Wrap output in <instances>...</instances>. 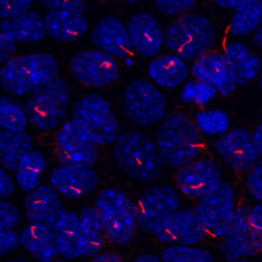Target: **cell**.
<instances>
[{
  "label": "cell",
  "instance_id": "obj_19",
  "mask_svg": "<svg viewBox=\"0 0 262 262\" xmlns=\"http://www.w3.org/2000/svg\"><path fill=\"white\" fill-rule=\"evenodd\" d=\"M191 71L196 80L210 84L222 95L233 93L237 87L234 72L224 54L208 53L193 63Z\"/></svg>",
  "mask_w": 262,
  "mask_h": 262
},
{
  "label": "cell",
  "instance_id": "obj_35",
  "mask_svg": "<svg viewBox=\"0 0 262 262\" xmlns=\"http://www.w3.org/2000/svg\"><path fill=\"white\" fill-rule=\"evenodd\" d=\"M217 93L218 91L213 86L204 81H189L182 89L181 99L186 103L206 105L216 97Z\"/></svg>",
  "mask_w": 262,
  "mask_h": 262
},
{
  "label": "cell",
  "instance_id": "obj_56",
  "mask_svg": "<svg viewBox=\"0 0 262 262\" xmlns=\"http://www.w3.org/2000/svg\"><path fill=\"white\" fill-rule=\"evenodd\" d=\"M261 262H262V258H261Z\"/></svg>",
  "mask_w": 262,
  "mask_h": 262
},
{
  "label": "cell",
  "instance_id": "obj_52",
  "mask_svg": "<svg viewBox=\"0 0 262 262\" xmlns=\"http://www.w3.org/2000/svg\"><path fill=\"white\" fill-rule=\"evenodd\" d=\"M259 86H260V88L262 90V71H261L260 76H259Z\"/></svg>",
  "mask_w": 262,
  "mask_h": 262
},
{
  "label": "cell",
  "instance_id": "obj_4",
  "mask_svg": "<svg viewBox=\"0 0 262 262\" xmlns=\"http://www.w3.org/2000/svg\"><path fill=\"white\" fill-rule=\"evenodd\" d=\"M56 59L43 52L14 56L1 68V86L10 94L25 95L57 78Z\"/></svg>",
  "mask_w": 262,
  "mask_h": 262
},
{
  "label": "cell",
  "instance_id": "obj_43",
  "mask_svg": "<svg viewBox=\"0 0 262 262\" xmlns=\"http://www.w3.org/2000/svg\"><path fill=\"white\" fill-rule=\"evenodd\" d=\"M15 189L13 178L5 168L0 169V195L2 199L10 196Z\"/></svg>",
  "mask_w": 262,
  "mask_h": 262
},
{
  "label": "cell",
  "instance_id": "obj_54",
  "mask_svg": "<svg viewBox=\"0 0 262 262\" xmlns=\"http://www.w3.org/2000/svg\"><path fill=\"white\" fill-rule=\"evenodd\" d=\"M95 1H98V2H105V1H110V0H95Z\"/></svg>",
  "mask_w": 262,
  "mask_h": 262
},
{
  "label": "cell",
  "instance_id": "obj_49",
  "mask_svg": "<svg viewBox=\"0 0 262 262\" xmlns=\"http://www.w3.org/2000/svg\"><path fill=\"white\" fill-rule=\"evenodd\" d=\"M253 41L255 43V45L262 50V26L255 32L254 37H253Z\"/></svg>",
  "mask_w": 262,
  "mask_h": 262
},
{
  "label": "cell",
  "instance_id": "obj_41",
  "mask_svg": "<svg viewBox=\"0 0 262 262\" xmlns=\"http://www.w3.org/2000/svg\"><path fill=\"white\" fill-rule=\"evenodd\" d=\"M20 245V233L13 229L0 230V252L2 255L16 251Z\"/></svg>",
  "mask_w": 262,
  "mask_h": 262
},
{
  "label": "cell",
  "instance_id": "obj_32",
  "mask_svg": "<svg viewBox=\"0 0 262 262\" xmlns=\"http://www.w3.org/2000/svg\"><path fill=\"white\" fill-rule=\"evenodd\" d=\"M29 124L27 112L8 97L0 99V125L3 130L23 132Z\"/></svg>",
  "mask_w": 262,
  "mask_h": 262
},
{
  "label": "cell",
  "instance_id": "obj_17",
  "mask_svg": "<svg viewBox=\"0 0 262 262\" xmlns=\"http://www.w3.org/2000/svg\"><path fill=\"white\" fill-rule=\"evenodd\" d=\"M133 49L144 57L156 56L162 49L165 33L160 20L150 12L134 13L127 26Z\"/></svg>",
  "mask_w": 262,
  "mask_h": 262
},
{
  "label": "cell",
  "instance_id": "obj_28",
  "mask_svg": "<svg viewBox=\"0 0 262 262\" xmlns=\"http://www.w3.org/2000/svg\"><path fill=\"white\" fill-rule=\"evenodd\" d=\"M34 140L26 132H12L2 130L0 132V160L3 168L14 171L19 161L33 150Z\"/></svg>",
  "mask_w": 262,
  "mask_h": 262
},
{
  "label": "cell",
  "instance_id": "obj_33",
  "mask_svg": "<svg viewBox=\"0 0 262 262\" xmlns=\"http://www.w3.org/2000/svg\"><path fill=\"white\" fill-rule=\"evenodd\" d=\"M161 259L163 262H214L209 251L183 245L166 247L162 251Z\"/></svg>",
  "mask_w": 262,
  "mask_h": 262
},
{
  "label": "cell",
  "instance_id": "obj_16",
  "mask_svg": "<svg viewBox=\"0 0 262 262\" xmlns=\"http://www.w3.org/2000/svg\"><path fill=\"white\" fill-rule=\"evenodd\" d=\"M215 148L220 158L237 171L251 170L261 156L254 134L245 129H233L220 135Z\"/></svg>",
  "mask_w": 262,
  "mask_h": 262
},
{
  "label": "cell",
  "instance_id": "obj_55",
  "mask_svg": "<svg viewBox=\"0 0 262 262\" xmlns=\"http://www.w3.org/2000/svg\"><path fill=\"white\" fill-rule=\"evenodd\" d=\"M57 262H69V261H67V260H60V261H57Z\"/></svg>",
  "mask_w": 262,
  "mask_h": 262
},
{
  "label": "cell",
  "instance_id": "obj_46",
  "mask_svg": "<svg viewBox=\"0 0 262 262\" xmlns=\"http://www.w3.org/2000/svg\"><path fill=\"white\" fill-rule=\"evenodd\" d=\"M218 6L225 9H235L247 0H213Z\"/></svg>",
  "mask_w": 262,
  "mask_h": 262
},
{
  "label": "cell",
  "instance_id": "obj_27",
  "mask_svg": "<svg viewBox=\"0 0 262 262\" xmlns=\"http://www.w3.org/2000/svg\"><path fill=\"white\" fill-rule=\"evenodd\" d=\"M52 230L56 236L60 256L68 260L81 256L80 216L66 210Z\"/></svg>",
  "mask_w": 262,
  "mask_h": 262
},
{
  "label": "cell",
  "instance_id": "obj_8",
  "mask_svg": "<svg viewBox=\"0 0 262 262\" xmlns=\"http://www.w3.org/2000/svg\"><path fill=\"white\" fill-rule=\"evenodd\" d=\"M123 108L132 123L148 127L164 120L166 99L155 84L138 78L127 85L123 95Z\"/></svg>",
  "mask_w": 262,
  "mask_h": 262
},
{
  "label": "cell",
  "instance_id": "obj_23",
  "mask_svg": "<svg viewBox=\"0 0 262 262\" xmlns=\"http://www.w3.org/2000/svg\"><path fill=\"white\" fill-rule=\"evenodd\" d=\"M21 246L40 262H53L59 255L54 231L46 225L30 222L20 232Z\"/></svg>",
  "mask_w": 262,
  "mask_h": 262
},
{
  "label": "cell",
  "instance_id": "obj_40",
  "mask_svg": "<svg viewBox=\"0 0 262 262\" xmlns=\"http://www.w3.org/2000/svg\"><path fill=\"white\" fill-rule=\"evenodd\" d=\"M38 2L49 10L63 9L79 12H83L88 4V0H38Z\"/></svg>",
  "mask_w": 262,
  "mask_h": 262
},
{
  "label": "cell",
  "instance_id": "obj_38",
  "mask_svg": "<svg viewBox=\"0 0 262 262\" xmlns=\"http://www.w3.org/2000/svg\"><path fill=\"white\" fill-rule=\"evenodd\" d=\"M19 221L20 213L18 208L14 204L3 200L0 209V230L13 229Z\"/></svg>",
  "mask_w": 262,
  "mask_h": 262
},
{
  "label": "cell",
  "instance_id": "obj_2",
  "mask_svg": "<svg viewBox=\"0 0 262 262\" xmlns=\"http://www.w3.org/2000/svg\"><path fill=\"white\" fill-rule=\"evenodd\" d=\"M114 157L129 176L142 182L158 178L165 164L157 143L139 131L121 133L115 141Z\"/></svg>",
  "mask_w": 262,
  "mask_h": 262
},
{
  "label": "cell",
  "instance_id": "obj_10",
  "mask_svg": "<svg viewBox=\"0 0 262 262\" xmlns=\"http://www.w3.org/2000/svg\"><path fill=\"white\" fill-rule=\"evenodd\" d=\"M181 201L176 190L168 185L157 184L145 189L136 203L139 227L146 232L156 229L179 210Z\"/></svg>",
  "mask_w": 262,
  "mask_h": 262
},
{
  "label": "cell",
  "instance_id": "obj_47",
  "mask_svg": "<svg viewBox=\"0 0 262 262\" xmlns=\"http://www.w3.org/2000/svg\"><path fill=\"white\" fill-rule=\"evenodd\" d=\"M134 262H163V260L154 254H143L137 257Z\"/></svg>",
  "mask_w": 262,
  "mask_h": 262
},
{
  "label": "cell",
  "instance_id": "obj_39",
  "mask_svg": "<svg viewBox=\"0 0 262 262\" xmlns=\"http://www.w3.org/2000/svg\"><path fill=\"white\" fill-rule=\"evenodd\" d=\"M246 183L251 196L256 201L262 202V161H259L250 170Z\"/></svg>",
  "mask_w": 262,
  "mask_h": 262
},
{
  "label": "cell",
  "instance_id": "obj_36",
  "mask_svg": "<svg viewBox=\"0 0 262 262\" xmlns=\"http://www.w3.org/2000/svg\"><path fill=\"white\" fill-rule=\"evenodd\" d=\"M34 0H0V17L7 19L31 11Z\"/></svg>",
  "mask_w": 262,
  "mask_h": 262
},
{
  "label": "cell",
  "instance_id": "obj_34",
  "mask_svg": "<svg viewBox=\"0 0 262 262\" xmlns=\"http://www.w3.org/2000/svg\"><path fill=\"white\" fill-rule=\"evenodd\" d=\"M195 125L207 135H222L229 130L228 115L221 110H205L196 114Z\"/></svg>",
  "mask_w": 262,
  "mask_h": 262
},
{
  "label": "cell",
  "instance_id": "obj_37",
  "mask_svg": "<svg viewBox=\"0 0 262 262\" xmlns=\"http://www.w3.org/2000/svg\"><path fill=\"white\" fill-rule=\"evenodd\" d=\"M159 10L168 15L184 14L191 10L196 0H154Z\"/></svg>",
  "mask_w": 262,
  "mask_h": 262
},
{
  "label": "cell",
  "instance_id": "obj_44",
  "mask_svg": "<svg viewBox=\"0 0 262 262\" xmlns=\"http://www.w3.org/2000/svg\"><path fill=\"white\" fill-rule=\"evenodd\" d=\"M91 262H127L126 259L115 252H105L94 257Z\"/></svg>",
  "mask_w": 262,
  "mask_h": 262
},
{
  "label": "cell",
  "instance_id": "obj_42",
  "mask_svg": "<svg viewBox=\"0 0 262 262\" xmlns=\"http://www.w3.org/2000/svg\"><path fill=\"white\" fill-rule=\"evenodd\" d=\"M17 50L16 42L0 35V61L5 63L9 59L13 58Z\"/></svg>",
  "mask_w": 262,
  "mask_h": 262
},
{
  "label": "cell",
  "instance_id": "obj_1",
  "mask_svg": "<svg viewBox=\"0 0 262 262\" xmlns=\"http://www.w3.org/2000/svg\"><path fill=\"white\" fill-rule=\"evenodd\" d=\"M157 145L169 167L181 169L196 161L202 150V137L199 128L187 115L174 112L162 121Z\"/></svg>",
  "mask_w": 262,
  "mask_h": 262
},
{
  "label": "cell",
  "instance_id": "obj_9",
  "mask_svg": "<svg viewBox=\"0 0 262 262\" xmlns=\"http://www.w3.org/2000/svg\"><path fill=\"white\" fill-rule=\"evenodd\" d=\"M221 252L230 261L254 256L262 251V230L256 226L251 209H235L231 223L223 235Z\"/></svg>",
  "mask_w": 262,
  "mask_h": 262
},
{
  "label": "cell",
  "instance_id": "obj_26",
  "mask_svg": "<svg viewBox=\"0 0 262 262\" xmlns=\"http://www.w3.org/2000/svg\"><path fill=\"white\" fill-rule=\"evenodd\" d=\"M150 78L161 87L175 88L188 77L189 69L184 59L176 54H166L152 59L148 64Z\"/></svg>",
  "mask_w": 262,
  "mask_h": 262
},
{
  "label": "cell",
  "instance_id": "obj_31",
  "mask_svg": "<svg viewBox=\"0 0 262 262\" xmlns=\"http://www.w3.org/2000/svg\"><path fill=\"white\" fill-rule=\"evenodd\" d=\"M46 169V160L39 150L29 151L16 168V182L21 190L30 192L40 186L41 176Z\"/></svg>",
  "mask_w": 262,
  "mask_h": 262
},
{
  "label": "cell",
  "instance_id": "obj_48",
  "mask_svg": "<svg viewBox=\"0 0 262 262\" xmlns=\"http://www.w3.org/2000/svg\"><path fill=\"white\" fill-rule=\"evenodd\" d=\"M254 138H255V141H256V144H257V147L259 149V152L260 155L262 156V124H260L255 132H254Z\"/></svg>",
  "mask_w": 262,
  "mask_h": 262
},
{
  "label": "cell",
  "instance_id": "obj_14",
  "mask_svg": "<svg viewBox=\"0 0 262 262\" xmlns=\"http://www.w3.org/2000/svg\"><path fill=\"white\" fill-rule=\"evenodd\" d=\"M175 182L182 194L192 200H201L222 183V173L214 161L204 159L179 169Z\"/></svg>",
  "mask_w": 262,
  "mask_h": 262
},
{
  "label": "cell",
  "instance_id": "obj_30",
  "mask_svg": "<svg viewBox=\"0 0 262 262\" xmlns=\"http://www.w3.org/2000/svg\"><path fill=\"white\" fill-rule=\"evenodd\" d=\"M262 26V0H247L235 8L229 31L234 36L256 32Z\"/></svg>",
  "mask_w": 262,
  "mask_h": 262
},
{
  "label": "cell",
  "instance_id": "obj_57",
  "mask_svg": "<svg viewBox=\"0 0 262 262\" xmlns=\"http://www.w3.org/2000/svg\"><path fill=\"white\" fill-rule=\"evenodd\" d=\"M261 115H262V111H261Z\"/></svg>",
  "mask_w": 262,
  "mask_h": 262
},
{
  "label": "cell",
  "instance_id": "obj_24",
  "mask_svg": "<svg viewBox=\"0 0 262 262\" xmlns=\"http://www.w3.org/2000/svg\"><path fill=\"white\" fill-rule=\"evenodd\" d=\"M0 35L21 43H37L47 35L45 20L37 11H29L15 17L3 19Z\"/></svg>",
  "mask_w": 262,
  "mask_h": 262
},
{
  "label": "cell",
  "instance_id": "obj_20",
  "mask_svg": "<svg viewBox=\"0 0 262 262\" xmlns=\"http://www.w3.org/2000/svg\"><path fill=\"white\" fill-rule=\"evenodd\" d=\"M25 214L30 222L40 223L53 229L63 209L58 192L53 186L40 185L30 191L24 204Z\"/></svg>",
  "mask_w": 262,
  "mask_h": 262
},
{
  "label": "cell",
  "instance_id": "obj_50",
  "mask_svg": "<svg viewBox=\"0 0 262 262\" xmlns=\"http://www.w3.org/2000/svg\"><path fill=\"white\" fill-rule=\"evenodd\" d=\"M6 262H28V261L24 258H12V259L7 260Z\"/></svg>",
  "mask_w": 262,
  "mask_h": 262
},
{
  "label": "cell",
  "instance_id": "obj_45",
  "mask_svg": "<svg viewBox=\"0 0 262 262\" xmlns=\"http://www.w3.org/2000/svg\"><path fill=\"white\" fill-rule=\"evenodd\" d=\"M251 216L256 226L262 230V203L255 205L251 209Z\"/></svg>",
  "mask_w": 262,
  "mask_h": 262
},
{
  "label": "cell",
  "instance_id": "obj_5",
  "mask_svg": "<svg viewBox=\"0 0 262 262\" xmlns=\"http://www.w3.org/2000/svg\"><path fill=\"white\" fill-rule=\"evenodd\" d=\"M104 235L118 246L129 244L137 230L136 204L122 190L114 187L103 189L95 201Z\"/></svg>",
  "mask_w": 262,
  "mask_h": 262
},
{
  "label": "cell",
  "instance_id": "obj_3",
  "mask_svg": "<svg viewBox=\"0 0 262 262\" xmlns=\"http://www.w3.org/2000/svg\"><path fill=\"white\" fill-rule=\"evenodd\" d=\"M165 43L182 59L196 61L214 48L216 31L205 15L187 12L167 27Z\"/></svg>",
  "mask_w": 262,
  "mask_h": 262
},
{
  "label": "cell",
  "instance_id": "obj_21",
  "mask_svg": "<svg viewBox=\"0 0 262 262\" xmlns=\"http://www.w3.org/2000/svg\"><path fill=\"white\" fill-rule=\"evenodd\" d=\"M52 186L67 199H80L95 189L98 176L91 168L60 166L50 176Z\"/></svg>",
  "mask_w": 262,
  "mask_h": 262
},
{
  "label": "cell",
  "instance_id": "obj_25",
  "mask_svg": "<svg viewBox=\"0 0 262 262\" xmlns=\"http://www.w3.org/2000/svg\"><path fill=\"white\" fill-rule=\"evenodd\" d=\"M224 55L234 72L238 86L247 85L262 71L260 57L244 43H228L225 47Z\"/></svg>",
  "mask_w": 262,
  "mask_h": 262
},
{
  "label": "cell",
  "instance_id": "obj_12",
  "mask_svg": "<svg viewBox=\"0 0 262 262\" xmlns=\"http://www.w3.org/2000/svg\"><path fill=\"white\" fill-rule=\"evenodd\" d=\"M207 232L224 235L234 215V191L227 182H222L214 191L200 200L196 208Z\"/></svg>",
  "mask_w": 262,
  "mask_h": 262
},
{
  "label": "cell",
  "instance_id": "obj_6",
  "mask_svg": "<svg viewBox=\"0 0 262 262\" xmlns=\"http://www.w3.org/2000/svg\"><path fill=\"white\" fill-rule=\"evenodd\" d=\"M71 122L97 146L112 143L120 135L119 123L110 102L97 93L87 94L75 103Z\"/></svg>",
  "mask_w": 262,
  "mask_h": 262
},
{
  "label": "cell",
  "instance_id": "obj_15",
  "mask_svg": "<svg viewBox=\"0 0 262 262\" xmlns=\"http://www.w3.org/2000/svg\"><path fill=\"white\" fill-rule=\"evenodd\" d=\"M165 244L192 246L201 243L207 235L196 209H179L169 216L154 232Z\"/></svg>",
  "mask_w": 262,
  "mask_h": 262
},
{
  "label": "cell",
  "instance_id": "obj_7",
  "mask_svg": "<svg viewBox=\"0 0 262 262\" xmlns=\"http://www.w3.org/2000/svg\"><path fill=\"white\" fill-rule=\"evenodd\" d=\"M71 90L61 78L32 91L27 99L26 112L31 125L39 131H51L57 128L67 115Z\"/></svg>",
  "mask_w": 262,
  "mask_h": 262
},
{
  "label": "cell",
  "instance_id": "obj_18",
  "mask_svg": "<svg viewBox=\"0 0 262 262\" xmlns=\"http://www.w3.org/2000/svg\"><path fill=\"white\" fill-rule=\"evenodd\" d=\"M93 44L101 51L118 58H125L133 51L127 27L116 16L100 18L92 29Z\"/></svg>",
  "mask_w": 262,
  "mask_h": 262
},
{
  "label": "cell",
  "instance_id": "obj_11",
  "mask_svg": "<svg viewBox=\"0 0 262 262\" xmlns=\"http://www.w3.org/2000/svg\"><path fill=\"white\" fill-rule=\"evenodd\" d=\"M74 78L90 87H104L115 83L120 76L114 56L101 50H82L70 62Z\"/></svg>",
  "mask_w": 262,
  "mask_h": 262
},
{
  "label": "cell",
  "instance_id": "obj_53",
  "mask_svg": "<svg viewBox=\"0 0 262 262\" xmlns=\"http://www.w3.org/2000/svg\"><path fill=\"white\" fill-rule=\"evenodd\" d=\"M231 262H251V261H248V260H245V259H237V260H233Z\"/></svg>",
  "mask_w": 262,
  "mask_h": 262
},
{
  "label": "cell",
  "instance_id": "obj_13",
  "mask_svg": "<svg viewBox=\"0 0 262 262\" xmlns=\"http://www.w3.org/2000/svg\"><path fill=\"white\" fill-rule=\"evenodd\" d=\"M54 145L56 157L63 166L91 168L98 159L97 145L82 135L71 121L57 131Z\"/></svg>",
  "mask_w": 262,
  "mask_h": 262
},
{
  "label": "cell",
  "instance_id": "obj_29",
  "mask_svg": "<svg viewBox=\"0 0 262 262\" xmlns=\"http://www.w3.org/2000/svg\"><path fill=\"white\" fill-rule=\"evenodd\" d=\"M103 229L95 207H86L80 214L81 256L91 258L98 255L103 246Z\"/></svg>",
  "mask_w": 262,
  "mask_h": 262
},
{
  "label": "cell",
  "instance_id": "obj_51",
  "mask_svg": "<svg viewBox=\"0 0 262 262\" xmlns=\"http://www.w3.org/2000/svg\"><path fill=\"white\" fill-rule=\"evenodd\" d=\"M126 2H128V3H130V4H137V3H139L140 1H142V0H125Z\"/></svg>",
  "mask_w": 262,
  "mask_h": 262
},
{
  "label": "cell",
  "instance_id": "obj_22",
  "mask_svg": "<svg viewBox=\"0 0 262 262\" xmlns=\"http://www.w3.org/2000/svg\"><path fill=\"white\" fill-rule=\"evenodd\" d=\"M44 20L47 35L59 42L79 39L88 30V21L84 14L79 11L63 9L49 10Z\"/></svg>",
  "mask_w": 262,
  "mask_h": 262
}]
</instances>
